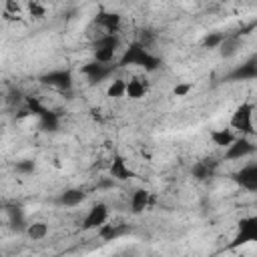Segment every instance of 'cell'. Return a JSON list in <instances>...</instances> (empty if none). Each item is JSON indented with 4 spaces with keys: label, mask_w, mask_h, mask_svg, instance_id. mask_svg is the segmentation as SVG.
<instances>
[{
    "label": "cell",
    "mask_w": 257,
    "mask_h": 257,
    "mask_svg": "<svg viewBox=\"0 0 257 257\" xmlns=\"http://www.w3.org/2000/svg\"><path fill=\"white\" fill-rule=\"evenodd\" d=\"M26 8H28L30 16H34V18H42V16H46V8H44V4H40V2H36V0L28 2Z\"/></svg>",
    "instance_id": "obj_25"
},
{
    "label": "cell",
    "mask_w": 257,
    "mask_h": 257,
    "mask_svg": "<svg viewBox=\"0 0 257 257\" xmlns=\"http://www.w3.org/2000/svg\"><path fill=\"white\" fill-rule=\"evenodd\" d=\"M38 118V126L42 128V131H56L58 128V124H60V118H58V114L54 112V110H50V108H42V112L36 116Z\"/></svg>",
    "instance_id": "obj_18"
},
{
    "label": "cell",
    "mask_w": 257,
    "mask_h": 257,
    "mask_svg": "<svg viewBox=\"0 0 257 257\" xmlns=\"http://www.w3.org/2000/svg\"><path fill=\"white\" fill-rule=\"evenodd\" d=\"M112 68H114V64H100L96 60H90L88 64H84L80 68V72L88 78L90 84H100L102 80H106L112 74Z\"/></svg>",
    "instance_id": "obj_9"
},
{
    "label": "cell",
    "mask_w": 257,
    "mask_h": 257,
    "mask_svg": "<svg viewBox=\"0 0 257 257\" xmlns=\"http://www.w3.org/2000/svg\"><path fill=\"white\" fill-rule=\"evenodd\" d=\"M151 203H153L151 191H147V189H135V191L131 193L128 205H131V213H133V215L145 213V211L151 207Z\"/></svg>",
    "instance_id": "obj_14"
},
{
    "label": "cell",
    "mask_w": 257,
    "mask_h": 257,
    "mask_svg": "<svg viewBox=\"0 0 257 257\" xmlns=\"http://www.w3.org/2000/svg\"><path fill=\"white\" fill-rule=\"evenodd\" d=\"M110 177L116 179V181H128L135 177V171L128 167L126 159L122 155H114L112 157V163H110Z\"/></svg>",
    "instance_id": "obj_15"
},
{
    "label": "cell",
    "mask_w": 257,
    "mask_h": 257,
    "mask_svg": "<svg viewBox=\"0 0 257 257\" xmlns=\"http://www.w3.org/2000/svg\"><path fill=\"white\" fill-rule=\"evenodd\" d=\"M233 181H235L237 187H241L243 191L257 193V161L245 163L241 169H237V171L233 173Z\"/></svg>",
    "instance_id": "obj_6"
},
{
    "label": "cell",
    "mask_w": 257,
    "mask_h": 257,
    "mask_svg": "<svg viewBox=\"0 0 257 257\" xmlns=\"http://www.w3.org/2000/svg\"><path fill=\"white\" fill-rule=\"evenodd\" d=\"M239 48H241V38L237 34H227V38H225V42L221 44L219 50H221L223 58H233L239 52Z\"/></svg>",
    "instance_id": "obj_20"
},
{
    "label": "cell",
    "mask_w": 257,
    "mask_h": 257,
    "mask_svg": "<svg viewBox=\"0 0 257 257\" xmlns=\"http://www.w3.org/2000/svg\"><path fill=\"white\" fill-rule=\"evenodd\" d=\"M217 169H219V161L215 157H205V159L197 161L191 167V175H193V179H197V181L203 183V181L213 179L215 173H217Z\"/></svg>",
    "instance_id": "obj_11"
},
{
    "label": "cell",
    "mask_w": 257,
    "mask_h": 257,
    "mask_svg": "<svg viewBox=\"0 0 257 257\" xmlns=\"http://www.w3.org/2000/svg\"><path fill=\"white\" fill-rule=\"evenodd\" d=\"M124 231H126V227H124L122 223H106V225H102L96 233H98V237H100L102 241H114V239H118Z\"/></svg>",
    "instance_id": "obj_19"
},
{
    "label": "cell",
    "mask_w": 257,
    "mask_h": 257,
    "mask_svg": "<svg viewBox=\"0 0 257 257\" xmlns=\"http://www.w3.org/2000/svg\"><path fill=\"white\" fill-rule=\"evenodd\" d=\"M4 8H6V12H8V10H10V12H14V14H16V12H20V10H22V8H20V4H18V2H10V0H8V2H6V4H4Z\"/></svg>",
    "instance_id": "obj_27"
},
{
    "label": "cell",
    "mask_w": 257,
    "mask_h": 257,
    "mask_svg": "<svg viewBox=\"0 0 257 257\" xmlns=\"http://www.w3.org/2000/svg\"><path fill=\"white\" fill-rule=\"evenodd\" d=\"M225 38H227L225 32H209L203 38V46L205 48H221V44L225 42Z\"/></svg>",
    "instance_id": "obj_23"
},
{
    "label": "cell",
    "mask_w": 257,
    "mask_h": 257,
    "mask_svg": "<svg viewBox=\"0 0 257 257\" xmlns=\"http://www.w3.org/2000/svg\"><path fill=\"white\" fill-rule=\"evenodd\" d=\"M149 88H151V84H149V80H147L143 74H135V76H131V78L126 80V96H128L131 100H141V98H145L147 92H149Z\"/></svg>",
    "instance_id": "obj_13"
},
{
    "label": "cell",
    "mask_w": 257,
    "mask_h": 257,
    "mask_svg": "<svg viewBox=\"0 0 257 257\" xmlns=\"http://www.w3.org/2000/svg\"><path fill=\"white\" fill-rule=\"evenodd\" d=\"M84 199H86V193L82 189H66L64 193H60L58 203L64 207H78L80 203H84Z\"/></svg>",
    "instance_id": "obj_17"
},
{
    "label": "cell",
    "mask_w": 257,
    "mask_h": 257,
    "mask_svg": "<svg viewBox=\"0 0 257 257\" xmlns=\"http://www.w3.org/2000/svg\"><path fill=\"white\" fill-rule=\"evenodd\" d=\"M227 80L231 82H249V80H257V54H251L247 60H243L241 64H237L229 74Z\"/></svg>",
    "instance_id": "obj_7"
},
{
    "label": "cell",
    "mask_w": 257,
    "mask_h": 257,
    "mask_svg": "<svg viewBox=\"0 0 257 257\" xmlns=\"http://www.w3.org/2000/svg\"><path fill=\"white\" fill-rule=\"evenodd\" d=\"M118 66H139L147 72H153L161 66V58L157 54H153L149 50V46H145L137 40L124 48V52L118 58Z\"/></svg>",
    "instance_id": "obj_1"
},
{
    "label": "cell",
    "mask_w": 257,
    "mask_h": 257,
    "mask_svg": "<svg viewBox=\"0 0 257 257\" xmlns=\"http://www.w3.org/2000/svg\"><path fill=\"white\" fill-rule=\"evenodd\" d=\"M34 169H36V165L30 159H22V161L14 163V171L20 175H30V173H34Z\"/></svg>",
    "instance_id": "obj_24"
},
{
    "label": "cell",
    "mask_w": 257,
    "mask_h": 257,
    "mask_svg": "<svg viewBox=\"0 0 257 257\" xmlns=\"http://www.w3.org/2000/svg\"><path fill=\"white\" fill-rule=\"evenodd\" d=\"M251 243H257V215H247V217L239 219L237 231H235L233 241L229 243V249L245 247Z\"/></svg>",
    "instance_id": "obj_4"
},
{
    "label": "cell",
    "mask_w": 257,
    "mask_h": 257,
    "mask_svg": "<svg viewBox=\"0 0 257 257\" xmlns=\"http://www.w3.org/2000/svg\"><path fill=\"white\" fill-rule=\"evenodd\" d=\"M94 24L106 34H118L120 24H122V16L118 12H98L94 18Z\"/></svg>",
    "instance_id": "obj_12"
},
{
    "label": "cell",
    "mask_w": 257,
    "mask_h": 257,
    "mask_svg": "<svg viewBox=\"0 0 257 257\" xmlns=\"http://www.w3.org/2000/svg\"><path fill=\"white\" fill-rule=\"evenodd\" d=\"M209 139H211L213 145H217V147H221V149H227V147H231V145L235 143L237 133H233L231 128H213V131L209 133Z\"/></svg>",
    "instance_id": "obj_16"
},
{
    "label": "cell",
    "mask_w": 257,
    "mask_h": 257,
    "mask_svg": "<svg viewBox=\"0 0 257 257\" xmlns=\"http://www.w3.org/2000/svg\"><path fill=\"white\" fill-rule=\"evenodd\" d=\"M255 151H257V145H253L247 137H237L235 143L225 149V159H229V161H239V159L251 157Z\"/></svg>",
    "instance_id": "obj_10"
},
{
    "label": "cell",
    "mask_w": 257,
    "mask_h": 257,
    "mask_svg": "<svg viewBox=\"0 0 257 257\" xmlns=\"http://www.w3.org/2000/svg\"><path fill=\"white\" fill-rule=\"evenodd\" d=\"M26 235L32 239V241H42L48 237V225L44 221H34L26 227Z\"/></svg>",
    "instance_id": "obj_21"
},
{
    "label": "cell",
    "mask_w": 257,
    "mask_h": 257,
    "mask_svg": "<svg viewBox=\"0 0 257 257\" xmlns=\"http://www.w3.org/2000/svg\"><path fill=\"white\" fill-rule=\"evenodd\" d=\"M120 48V36L118 34H106L100 32L94 42H92V52H94V60L100 64H112V60L116 58V52Z\"/></svg>",
    "instance_id": "obj_2"
},
{
    "label": "cell",
    "mask_w": 257,
    "mask_h": 257,
    "mask_svg": "<svg viewBox=\"0 0 257 257\" xmlns=\"http://www.w3.org/2000/svg\"><path fill=\"white\" fill-rule=\"evenodd\" d=\"M40 82L64 92V90H70L72 88V74H70V70L58 68V70H50V72L42 74L40 76Z\"/></svg>",
    "instance_id": "obj_8"
},
{
    "label": "cell",
    "mask_w": 257,
    "mask_h": 257,
    "mask_svg": "<svg viewBox=\"0 0 257 257\" xmlns=\"http://www.w3.org/2000/svg\"><path fill=\"white\" fill-rule=\"evenodd\" d=\"M253 116H255V106L245 100V102L237 104V108L233 110L231 120H229V128L233 133H239L241 137L253 135L255 133V128H253Z\"/></svg>",
    "instance_id": "obj_3"
},
{
    "label": "cell",
    "mask_w": 257,
    "mask_h": 257,
    "mask_svg": "<svg viewBox=\"0 0 257 257\" xmlns=\"http://www.w3.org/2000/svg\"><path fill=\"white\" fill-rule=\"evenodd\" d=\"M106 94H108L110 98H122V96H126V80H124V78H114V80L108 84Z\"/></svg>",
    "instance_id": "obj_22"
},
{
    "label": "cell",
    "mask_w": 257,
    "mask_h": 257,
    "mask_svg": "<svg viewBox=\"0 0 257 257\" xmlns=\"http://www.w3.org/2000/svg\"><path fill=\"white\" fill-rule=\"evenodd\" d=\"M189 90H193V82H185V84H177L173 88V94L175 96H187Z\"/></svg>",
    "instance_id": "obj_26"
},
{
    "label": "cell",
    "mask_w": 257,
    "mask_h": 257,
    "mask_svg": "<svg viewBox=\"0 0 257 257\" xmlns=\"http://www.w3.org/2000/svg\"><path fill=\"white\" fill-rule=\"evenodd\" d=\"M108 215H110L108 205H106V203H96V205H92V207L88 209V213L84 215L80 229H82V231H98L102 225L108 223Z\"/></svg>",
    "instance_id": "obj_5"
}]
</instances>
